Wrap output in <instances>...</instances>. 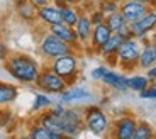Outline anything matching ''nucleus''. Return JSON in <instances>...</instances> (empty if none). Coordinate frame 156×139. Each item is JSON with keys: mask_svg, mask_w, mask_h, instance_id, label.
Here are the masks:
<instances>
[{"mask_svg": "<svg viewBox=\"0 0 156 139\" xmlns=\"http://www.w3.org/2000/svg\"><path fill=\"white\" fill-rule=\"evenodd\" d=\"M5 68L10 73V77H14L20 83H34L41 73L39 65L27 54H16L9 58Z\"/></svg>", "mask_w": 156, "mask_h": 139, "instance_id": "obj_1", "label": "nucleus"}, {"mask_svg": "<svg viewBox=\"0 0 156 139\" xmlns=\"http://www.w3.org/2000/svg\"><path fill=\"white\" fill-rule=\"evenodd\" d=\"M139 54H141V46H139V41L134 37H129L124 39L122 44L119 46L115 53V59L117 63H121L124 68L127 70H133L134 66L139 63Z\"/></svg>", "mask_w": 156, "mask_h": 139, "instance_id": "obj_2", "label": "nucleus"}, {"mask_svg": "<svg viewBox=\"0 0 156 139\" xmlns=\"http://www.w3.org/2000/svg\"><path fill=\"white\" fill-rule=\"evenodd\" d=\"M34 83L37 85V88L44 93H61V92H65L66 87H68L66 80L61 78L59 75H56L51 68L43 70Z\"/></svg>", "mask_w": 156, "mask_h": 139, "instance_id": "obj_3", "label": "nucleus"}, {"mask_svg": "<svg viewBox=\"0 0 156 139\" xmlns=\"http://www.w3.org/2000/svg\"><path fill=\"white\" fill-rule=\"evenodd\" d=\"M83 122H85L87 129L92 131L95 136H102L109 129V119H107V116L104 114V110L100 107H95V105L87 107Z\"/></svg>", "mask_w": 156, "mask_h": 139, "instance_id": "obj_4", "label": "nucleus"}, {"mask_svg": "<svg viewBox=\"0 0 156 139\" xmlns=\"http://www.w3.org/2000/svg\"><path fill=\"white\" fill-rule=\"evenodd\" d=\"M41 53L46 58L56 59V58H61V56H66V54H71L73 53V48L70 44L59 41L56 36L46 34L43 37V41H41Z\"/></svg>", "mask_w": 156, "mask_h": 139, "instance_id": "obj_5", "label": "nucleus"}, {"mask_svg": "<svg viewBox=\"0 0 156 139\" xmlns=\"http://www.w3.org/2000/svg\"><path fill=\"white\" fill-rule=\"evenodd\" d=\"M49 68L53 70L56 75H59L61 78H65L66 83H68V80H71L78 71V59H76V56L71 53V54H66V56H61V58L53 59V63H51Z\"/></svg>", "mask_w": 156, "mask_h": 139, "instance_id": "obj_6", "label": "nucleus"}, {"mask_svg": "<svg viewBox=\"0 0 156 139\" xmlns=\"http://www.w3.org/2000/svg\"><path fill=\"white\" fill-rule=\"evenodd\" d=\"M156 29V10H149L144 17L131 24V36L134 39H143Z\"/></svg>", "mask_w": 156, "mask_h": 139, "instance_id": "obj_7", "label": "nucleus"}, {"mask_svg": "<svg viewBox=\"0 0 156 139\" xmlns=\"http://www.w3.org/2000/svg\"><path fill=\"white\" fill-rule=\"evenodd\" d=\"M149 10H153V9L144 5V4H139V2H131V0L122 2L121 9H119V12L122 14L126 22H129V24H133L136 20H139L141 17H144Z\"/></svg>", "mask_w": 156, "mask_h": 139, "instance_id": "obj_8", "label": "nucleus"}, {"mask_svg": "<svg viewBox=\"0 0 156 139\" xmlns=\"http://www.w3.org/2000/svg\"><path fill=\"white\" fill-rule=\"evenodd\" d=\"M137 120L133 116H124L114 124V139H133Z\"/></svg>", "mask_w": 156, "mask_h": 139, "instance_id": "obj_9", "label": "nucleus"}, {"mask_svg": "<svg viewBox=\"0 0 156 139\" xmlns=\"http://www.w3.org/2000/svg\"><path fill=\"white\" fill-rule=\"evenodd\" d=\"M105 24L110 31H112V34H121L124 39L133 37V36H131V24L126 22V19L122 17L121 12H114V14L107 16Z\"/></svg>", "mask_w": 156, "mask_h": 139, "instance_id": "obj_10", "label": "nucleus"}, {"mask_svg": "<svg viewBox=\"0 0 156 139\" xmlns=\"http://www.w3.org/2000/svg\"><path fill=\"white\" fill-rule=\"evenodd\" d=\"M49 34L56 36V37L59 39V41H63V43L70 44L71 48H76L78 44V37H76V32H75L73 27L66 26V24H56V26H49Z\"/></svg>", "mask_w": 156, "mask_h": 139, "instance_id": "obj_11", "label": "nucleus"}, {"mask_svg": "<svg viewBox=\"0 0 156 139\" xmlns=\"http://www.w3.org/2000/svg\"><path fill=\"white\" fill-rule=\"evenodd\" d=\"M92 98V92L82 87H71L66 88L65 92L59 93V104L66 105V104H75V102H83Z\"/></svg>", "mask_w": 156, "mask_h": 139, "instance_id": "obj_12", "label": "nucleus"}, {"mask_svg": "<svg viewBox=\"0 0 156 139\" xmlns=\"http://www.w3.org/2000/svg\"><path fill=\"white\" fill-rule=\"evenodd\" d=\"M141 43H143V48H141L137 66L148 70V68H151V66L156 65V44H153L151 41H148L146 37L141 39Z\"/></svg>", "mask_w": 156, "mask_h": 139, "instance_id": "obj_13", "label": "nucleus"}, {"mask_svg": "<svg viewBox=\"0 0 156 139\" xmlns=\"http://www.w3.org/2000/svg\"><path fill=\"white\" fill-rule=\"evenodd\" d=\"M75 32H76L78 43L85 44L90 37H92V31H94V24L90 22V17L85 16V14H80L76 24H75Z\"/></svg>", "mask_w": 156, "mask_h": 139, "instance_id": "obj_14", "label": "nucleus"}, {"mask_svg": "<svg viewBox=\"0 0 156 139\" xmlns=\"http://www.w3.org/2000/svg\"><path fill=\"white\" fill-rule=\"evenodd\" d=\"M37 17L43 20L44 24L48 26H56V24H61V12L56 5H44V7H39L37 9Z\"/></svg>", "mask_w": 156, "mask_h": 139, "instance_id": "obj_15", "label": "nucleus"}, {"mask_svg": "<svg viewBox=\"0 0 156 139\" xmlns=\"http://www.w3.org/2000/svg\"><path fill=\"white\" fill-rule=\"evenodd\" d=\"M110 36H112V31H110L109 27H107V24H105V22L98 24V26H94V31H92V37H90V41H92V48L98 49L100 46H104V44H105L107 41H109Z\"/></svg>", "mask_w": 156, "mask_h": 139, "instance_id": "obj_16", "label": "nucleus"}, {"mask_svg": "<svg viewBox=\"0 0 156 139\" xmlns=\"http://www.w3.org/2000/svg\"><path fill=\"white\" fill-rule=\"evenodd\" d=\"M102 81H104L105 85L112 87L114 90H119V92L129 90L127 88V77H124V75H121V73H115L112 70H107V73L104 75Z\"/></svg>", "mask_w": 156, "mask_h": 139, "instance_id": "obj_17", "label": "nucleus"}, {"mask_svg": "<svg viewBox=\"0 0 156 139\" xmlns=\"http://www.w3.org/2000/svg\"><path fill=\"white\" fill-rule=\"evenodd\" d=\"M122 41H124V37H122L121 34H112L110 36V39L107 41L104 46L98 48V53L104 56V58H110V56H115L117 49H119V46L122 44Z\"/></svg>", "mask_w": 156, "mask_h": 139, "instance_id": "obj_18", "label": "nucleus"}, {"mask_svg": "<svg viewBox=\"0 0 156 139\" xmlns=\"http://www.w3.org/2000/svg\"><path fill=\"white\" fill-rule=\"evenodd\" d=\"M17 14L22 17L24 20H32L37 17V7L32 5L29 0H22L17 4Z\"/></svg>", "mask_w": 156, "mask_h": 139, "instance_id": "obj_19", "label": "nucleus"}, {"mask_svg": "<svg viewBox=\"0 0 156 139\" xmlns=\"http://www.w3.org/2000/svg\"><path fill=\"white\" fill-rule=\"evenodd\" d=\"M149 85H151V81L148 80L146 75H134V77L127 78V88L134 90V92H137V93L143 92V90H146Z\"/></svg>", "mask_w": 156, "mask_h": 139, "instance_id": "obj_20", "label": "nucleus"}, {"mask_svg": "<svg viewBox=\"0 0 156 139\" xmlns=\"http://www.w3.org/2000/svg\"><path fill=\"white\" fill-rule=\"evenodd\" d=\"M154 137H156V132L151 127V124L146 122V120H137L136 132H134L133 139H154Z\"/></svg>", "mask_w": 156, "mask_h": 139, "instance_id": "obj_21", "label": "nucleus"}, {"mask_svg": "<svg viewBox=\"0 0 156 139\" xmlns=\"http://www.w3.org/2000/svg\"><path fill=\"white\" fill-rule=\"evenodd\" d=\"M59 12H61V20H63V24H66V26H70V27H75L78 17H80L76 7H75V5H65V7L59 9Z\"/></svg>", "mask_w": 156, "mask_h": 139, "instance_id": "obj_22", "label": "nucleus"}, {"mask_svg": "<svg viewBox=\"0 0 156 139\" xmlns=\"http://www.w3.org/2000/svg\"><path fill=\"white\" fill-rule=\"evenodd\" d=\"M17 88L14 85H9V83H0V105L4 104H10L12 100L17 98Z\"/></svg>", "mask_w": 156, "mask_h": 139, "instance_id": "obj_23", "label": "nucleus"}, {"mask_svg": "<svg viewBox=\"0 0 156 139\" xmlns=\"http://www.w3.org/2000/svg\"><path fill=\"white\" fill-rule=\"evenodd\" d=\"M51 105H53V100L48 95H44V93H36L34 95V104H32V110L34 112H39V110L48 109Z\"/></svg>", "mask_w": 156, "mask_h": 139, "instance_id": "obj_24", "label": "nucleus"}, {"mask_svg": "<svg viewBox=\"0 0 156 139\" xmlns=\"http://www.w3.org/2000/svg\"><path fill=\"white\" fill-rule=\"evenodd\" d=\"M119 9H121V4L117 0H100V4H98V10L104 12L105 17L114 12H119Z\"/></svg>", "mask_w": 156, "mask_h": 139, "instance_id": "obj_25", "label": "nucleus"}, {"mask_svg": "<svg viewBox=\"0 0 156 139\" xmlns=\"http://www.w3.org/2000/svg\"><path fill=\"white\" fill-rule=\"evenodd\" d=\"M141 98H148V100H156V83L154 85H149L146 90L139 92Z\"/></svg>", "mask_w": 156, "mask_h": 139, "instance_id": "obj_26", "label": "nucleus"}, {"mask_svg": "<svg viewBox=\"0 0 156 139\" xmlns=\"http://www.w3.org/2000/svg\"><path fill=\"white\" fill-rule=\"evenodd\" d=\"M90 22L94 24V26H98V24L105 22V14L100 12L98 9H97V10H94L92 14H90Z\"/></svg>", "mask_w": 156, "mask_h": 139, "instance_id": "obj_27", "label": "nucleus"}, {"mask_svg": "<svg viewBox=\"0 0 156 139\" xmlns=\"http://www.w3.org/2000/svg\"><path fill=\"white\" fill-rule=\"evenodd\" d=\"M107 66H97V68H94L92 70V78L94 80H98V81H102V78H104V75L107 73Z\"/></svg>", "mask_w": 156, "mask_h": 139, "instance_id": "obj_28", "label": "nucleus"}, {"mask_svg": "<svg viewBox=\"0 0 156 139\" xmlns=\"http://www.w3.org/2000/svg\"><path fill=\"white\" fill-rule=\"evenodd\" d=\"M146 77H148L149 81H156V65L146 70Z\"/></svg>", "mask_w": 156, "mask_h": 139, "instance_id": "obj_29", "label": "nucleus"}, {"mask_svg": "<svg viewBox=\"0 0 156 139\" xmlns=\"http://www.w3.org/2000/svg\"><path fill=\"white\" fill-rule=\"evenodd\" d=\"M131 2H139V4H144V5H148V7H151V9L156 7V0H131Z\"/></svg>", "mask_w": 156, "mask_h": 139, "instance_id": "obj_30", "label": "nucleus"}, {"mask_svg": "<svg viewBox=\"0 0 156 139\" xmlns=\"http://www.w3.org/2000/svg\"><path fill=\"white\" fill-rule=\"evenodd\" d=\"M29 2H31L32 5H36V7H44V5H48L51 2V0H29Z\"/></svg>", "mask_w": 156, "mask_h": 139, "instance_id": "obj_31", "label": "nucleus"}, {"mask_svg": "<svg viewBox=\"0 0 156 139\" xmlns=\"http://www.w3.org/2000/svg\"><path fill=\"white\" fill-rule=\"evenodd\" d=\"M7 58V49H5V44L0 43V59H5Z\"/></svg>", "mask_w": 156, "mask_h": 139, "instance_id": "obj_32", "label": "nucleus"}, {"mask_svg": "<svg viewBox=\"0 0 156 139\" xmlns=\"http://www.w3.org/2000/svg\"><path fill=\"white\" fill-rule=\"evenodd\" d=\"M63 2H65L66 5H76L78 4V0H63Z\"/></svg>", "mask_w": 156, "mask_h": 139, "instance_id": "obj_33", "label": "nucleus"}, {"mask_svg": "<svg viewBox=\"0 0 156 139\" xmlns=\"http://www.w3.org/2000/svg\"><path fill=\"white\" fill-rule=\"evenodd\" d=\"M151 43H153V44H156V29L151 32Z\"/></svg>", "mask_w": 156, "mask_h": 139, "instance_id": "obj_34", "label": "nucleus"}, {"mask_svg": "<svg viewBox=\"0 0 156 139\" xmlns=\"http://www.w3.org/2000/svg\"><path fill=\"white\" fill-rule=\"evenodd\" d=\"M17 139H31V137H29V134H24V136H19Z\"/></svg>", "mask_w": 156, "mask_h": 139, "instance_id": "obj_35", "label": "nucleus"}, {"mask_svg": "<svg viewBox=\"0 0 156 139\" xmlns=\"http://www.w3.org/2000/svg\"><path fill=\"white\" fill-rule=\"evenodd\" d=\"M82 2H88V0H78V4H82Z\"/></svg>", "mask_w": 156, "mask_h": 139, "instance_id": "obj_36", "label": "nucleus"}]
</instances>
